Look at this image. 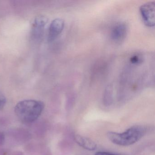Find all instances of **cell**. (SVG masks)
<instances>
[{"label":"cell","mask_w":155,"mask_h":155,"mask_svg":"<svg viewBox=\"0 0 155 155\" xmlns=\"http://www.w3.org/2000/svg\"><path fill=\"white\" fill-rule=\"evenodd\" d=\"M140 61V58L137 56H134L131 59V62L134 63H137L139 62Z\"/></svg>","instance_id":"30bf717a"},{"label":"cell","mask_w":155,"mask_h":155,"mask_svg":"<svg viewBox=\"0 0 155 155\" xmlns=\"http://www.w3.org/2000/svg\"><path fill=\"white\" fill-rule=\"evenodd\" d=\"M75 141L79 146L87 150H94L97 149V145L94 141L83 136L76 135Z\"/></svg>","instance_id":"52a82bcc"},{"label":"cell","mask_w":155,"mask_h":155,"mask_svg":"<svg viewBox=\"0 0 155 155\" xmlns=\"http://www.w3.org/2000/svg\"><path fill=\"white\" fill-rule=\"evenodd\" d=\"M44 108L42 101L35 100H25L20 101L15 107V112L19 119L25 123L37 120Z\"/></svg>","instance_id":"6da1fadb"},{"label":"cell","mask_w":155,"mask_h":155,"mask_svg":"<svg viewBox=\"0 0 155 155\" xmlns=\"http://www.w3.org/2000/svg\"><path fill=\"white\" fill-rule=\"evenodd\" d=\"M64 27V21L62 19H55L52 21L49 28L48 39V41L51 42L61 34Z\"/></svg>","instance_id":"277c9868"},{"label":"cell","mask_w":155,"mask_h":155,"mask_svg":"<svg viewBox=\"0 0 155 155\" xmlns=\"http://www.w3.org/2000/svg\"><path fill=\"white\" fill-rule=\"evenodd\" d=\"M127 27L125 23H120L116 25L111 30L110 37L115 41H120L124 39L127 35Z\"/></svg>","instance_id":"8992f818"},{"label":"cell","mask_w":155,"mask_h":155,"mask_svg":"<svg viewBox=\"0 0 155 155\" xmlns=\"http://www.w3.org/2000/svg\"><path fill=\"white\" fill-rule=\"evenodd\" d=\"M48 21V18L44 16H39L36 18L32 29V36L35 38H40L43 35L44 28Z\"/></svg>","instance_id":"5b68a950"},{"label":"cell","mask_w":155,"mask_h":155,"mask_svg":"<svg viewBox=\"0 0 155 155\" xmlns=\"http://www.w3.org/2000/svg\"><path fill=\"white\" fill-rule=\"evenodd\" d=\"M145 132V129L143 127L135 126L122 133L108 132L107 137L114 144L127 147L137 142L143 137Z\"/></svg>","instance_id":"7a4b0ae2"},{"label":"cell","mask_w":155,"mask_h":155,"mask_svg":"<svg viewBox=\"0 0 155 155\" xmlns=\"http://www.w3.org/2000/svg\"><path fill=\"white\" fill-rule=\"evenodd\" d=\"M6 103V100L5 97L0 93V110L3 108Z\"/></svg>","instance_id":"ba28073f"},{"label":"cell","mask_w":155,"mask_h":155,"mask_svg":"<svg viewBox=\"0 0 155 155\" xmlns=\"http://www.w3.org/2000/svg\"><path fill=\"white\" fill-rule=\"evenodd\" d=\"M95 155H123L121 154H116V153H110V152H105V151H98L96 152Z\"/></svg>","instance_id":"9c48e42d"},{"label":"cell","mask_w":155,"mask_h":155,"mask_svg":"<svg viewBox=\"0 0 155 155\" xmlns=\"http://www.w3.org/2000/svg\"><path fill=\"white\" fill-rule=\"evenodd\" d=\"M155 3L154 1L144 3L140 7V12L142 20L148 27L155 25Z\"/></svg>","instance_id":"3957f363"}]
</instances>
